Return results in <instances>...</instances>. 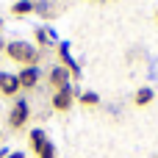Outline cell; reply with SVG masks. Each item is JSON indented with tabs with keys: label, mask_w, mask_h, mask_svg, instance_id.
<instances>
[{
	"label": "cell",
	"mask_w": 158,
	"mask_h": 158,
	"mask_svg": "<svg viewBox=\"0 0 158 158\" xmlns=\"http://www.w3.org/2000/svg\"><path fill=\"white\" fill-rule=\"evenodd\" d=\"M33 36H36V44H39V47H50V44H56V36H53L50 28H36Z\"/></svg>",
	"instance_id": "9c48e42d"
},
{
	"label": "cell",
	"mask_w": 158,
	"mask_h": 158,
	"mask_svg": "<svg viewBox=\"0 0 158 158\" xmlns=\"http://www.w3.org/2000/svg\"><path fill=\"white\" fill-rule=\"evenodd\" d=\"M0 139H3V133H0Z\"/></svg>",
	"instance_id": "d6986e66"
},
{
	"label": "cell",
	"mask_w": 158,
	"mask_h": 158,
	"mask_svg": "<svg viewBox=\"0 0 158 158\" xmlns=\"http://www.w3.org/2000/svg\"><path fill=\"white\" fill-rule=\"evenodd\" d=\"M0 61H3V56H0Z\"/></svg>",
	"instance_id": "ac0fdd59"
},
{
	"label": "cell",
	"mask_w": 158,
	"mask_h": 158,
	"mask_svg": "<svg viewBox=\"0 0 158 158\" xmlns=\"http://www.w3.org/2000/svg\"><path fill=\"white\" fill-rule=\"evenodd\" d=\"M28 119H31V106H28V100H14V106H11V111H8V128L11 131H22L25 125H28Z\"/></svg>",
	"instance_id": "7a4b0ae2"
},
{
	"label": "cell",
	"mask_w": 158,
	"mask_h": 158,
	"mask_svg": "<svg viewBox=\"0 0 158 158\" xmlns=\"http://www.w3.org/2000/svg\"><path fill=\"white\" fill-rule=\"evenodd\" d=\"M8 156V150H6V147H0V158H6Z\"/></svg>",
	"instance_id": "9a60e30c"
},
{
	"label": "cell",
	"mask_w": 158,
	"mask_h": 158,
	"mask_svg": "<svg viewBox=\"0 0 158 158\" xmlns=\"http://www.w3.org/2000/svg\"><path fill=\"white\" fill-rule=\"evenodd\" d=\"M33 153H36V158H56V144L47 139V142H42V144H36V147H31Z\"/></svg>",
	"instance_id": "30bf717a"
},
{
	"label": "cell",
	"mask_w": 158,
	"mask_h": 158,
	"mask_svg": "<svg viewBox=\"0 0 158 158\" xmlns=\"http://www.w3.org/2000/svg\"><path fill=\"white\" fill-rule=\"evenodd\" d=\"M156 19H158V11H156Z\"/></svg>",
	"instance_id": "e0dca14e"
},
{
	"label": "cell",
	"mask_w": 158,
	"mask_h": 158,
	"mask_svg": "<svg viewBox=\"0 0 158 158\" xmlns=\"http://www.w3.org/2000/svg\"><path fill=\"white\" fill-rule=\"evenodd\" d=\"M6 58H11L14 64L19 67H39V58H42V50L31 42H22V39H14V42H6Z\"/></svg>",
	"instance_id": "6da1fadb"
},
{
	"label": "cell",
	"mask_w": 158,
	"mask_h": 158,
	"mask_svg": "<svg viewBox=\"0 0 158 158\" xmlns=\"http://www.w3.org/2000/svg\"><path fill=\"white\" fill-rule=\"evenodd\" d=\"M78 103L86 106V108H94V106H100V94L97 92H81L78 94Z\"/></svg>",
	"instance_id": "7c38bea8"
},
{
	"label": "cell",
	"mask_w": 158,
	"mask_h": 158,
	"mask_svg": "<svg viewBox=\"0 0 158 158\" xmlns=\"http://www.w3.org/2000/svg\"><path fill=\"white\" fill-rule=\"evenodd\" d=\"M0 94H3V97H17V94H19V81H17L14 72L0 69Z\"/></svg>",
	"instance_id": "8992f818"
},
{
	"label": "cell",
	"mask_w": 158,
	"mask_h": 158,
	"mask_svg": "<svg viewBox=\"0 0 158 158\" xmlns=\"http://www.w3.org/2000/svg\"><path fill=\"white\" fill-rule=\"evenodd\" d=\"M33 11V0H17L14 6H11V14L14 17H28Z\"/></svg>",
	"instance_id": "8fae6325"
},
{
	"label": "cell",
	"mask_w": 158,
	"mask_h": 158,
	"mask_svg": "<svg viewBox=\"0 0 158 158\" xmlns=\"http://www.w3.org/2000/svg\"><path fill=\"white\" fill-rule=\"evenodd\" d=\"M58 58H61V67H64L72 78H81V67H78L75 58L69 56V42H58Z\"/></svg>",
	"instance_id": "5b68a950"
},
{
	"label": "cell",
	"mask_w": 158,
	"mask_h": 158,
	"mask_svg": "<svg viewBox=\"0 0 158 158\" xmlns=\"http://www.w3.org/2000/svg\"><path fill=\"white\" fill-rule=\"evenodd\" d=\"M0 28H3V19H0Z\"/></svg>",
	"instance_id": "2e32d148"
},
{
	"label": "cell",
	"mask_w": 158,
	"mask_h": 158,
	"mask_svg": "<svg viewBox=\"0 0 158 158\" xmlns=\"http://www.w3.org/2000/svg\"><path fill=\"white\" fill-rule=\"evenodd\" d=\"M14 75L19 81V89H36V83L42 78L39 67H19V72H14Z\"/></svg>",
	"instance_id": "277c9868"
},
{
	"label": "cell",
	"mask_w": 158,
	"mask_h": 158,
	"mask_svg": "<svg viewBox=\"0 0 158 158\" xmlns=\"http://www.w3.org/2000/svg\"><path fill=\"white\" fill-rule=\"evenodd\" d=\"M47 81H50V86H53V92H61V89H67L69 86V81H72V75L58 64V67H53L50 69V75H47Z\"/></svg>",
	"instance_id": "52a82bcc"
},
{
	"label": "cell",
	"mask_w": 158,
	"mask_h": 158,
	"mask_svg": "<svg viewBox=\"0 0 158 158\" xmlns=\"http://www.w3.org/2000/svg\"><path fill=\"white\" fill-rule=\"evenodd\" d=\"M6 158H25V153H22V150H14V153H8Z\"/></svg>",
	"instance_id": "5bb4252c"
},
{
	"label": "cell",
	"mask_w": 158,
	"mask_h": 158,
	"mask_svg": "<svg viewBox=\"0 0 158 158\" xmlns=\"http://www.w3.org/2000/svg\"><path fill=\"white\" fill-rule=\"evenodd\" d=\"M75 97H78V89L69 83L67 89H61V92H53V100H50V106H53V111H69V108H72V103H75Z\"/></svg>",
	"instance_id": "3957f363"
},
{
	"label": "cell",
	"mask_w": 158,
	"mask_h": 158,
	"mask_svg": "<svg viewBox=\"0 0 158 158\" xmlns=\"http://www.w3.org/2000/svg\"><path fill=\"white\" fill-rule=\"evenodd\" d=\"M153 100H156V89H153V86H142V89H136V94H133V103H136L139 108L150 106Z\"/></svg>",
	"instance_id": "ba28073f"
},
{
	"label": "cell",
	"mask_w": 158,
	"mask_h": 158,
	"mask_svg": "<svg viewBox=\"0 0 158 158\" xmlns=\"http://www.w3.org/2000/svg\"><path fill=\"white\" fill-rule=\"evenodd\" d=\"M28 142H31V147H36V144H42V142H47V133H44V128H31V133H28Z\"/></svg>",
	"instance_id": "4fadbf2b"
}]
</instances>
